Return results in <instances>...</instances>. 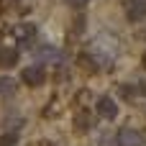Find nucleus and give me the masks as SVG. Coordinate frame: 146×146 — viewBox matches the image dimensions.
<instances>
[{"instance_id": "obj_4", "label": "nucleus", "mask_w": 146, "mask_h": 146, "mask_svg": "<svg viewBox=\"0 0 146 146\" xmlns=\"http://www.w3.org/2000/svg\"><path fill=\"white\" fill-rule=\"evenodd\" d=\"M95 113H98L100 118H105V121H113V118L118 115V103H115L113 98L103 95V98H98V103H95Z\"/></svg>"}, {"instance_id": "obj_9", "label": "nucleus", "mask_w": 146, "mask_h": 146, "mask_svg": "<svg viewBox=\"0 0 146 146\" xmlns=\"http://www.w3.org/2000/svg\"><path fill=\"white\" fill-rule=\"evenodd\" d=\"M15 144H18V136H15L13 131H10V133H3V136H0V146H15Z\"/></svg>"}, {"instance_id": "obj_2", "label": "nucleus", "mask_w": 146, "mask_h": 146, "mask_svg": "<svg viewBox=\"0 0 146 146\" xmlns=\"http://www.w3.org/2000/svg\"><path fill=\"white\" fill-rule=\"evenodd\" d=\"M123 10H126V18L131 23H141L146 18V0H126Z\"/></svg>"}, {"instance_id": "obj_1", "label": "nucleus", "mask_w": 146, "mask_h": 146, "mask_svg": "<svg viewBox=\"0 0 146 146\" xmlns=\"http://www.w3.org/2000/svg\"><path fill=\"white\" fill-rule=\"evenodd\" d=\"M21 82L28 85V87H38V85L46 82V69L41 64H31V67H26L21 72Z\"/></svg>"}, {"instance_id": "obj_10", "label": "nucleus", "mask_w": 146, "mask_h": 146, "mask_svg": "<svg viewBox=\"0 0 146 146\" xmlns=\"http://www.w3.org/2000/svg\"><path fill=\"white\" fill-rule=\"evenodd\" d=\"M13 85H15L13 80H8V77H0V92H3V95H10V92H13Z\"/></svg>"}, {"instance_id": "obj_11", "label": "nucleus", "mask_w": 146, "mask_h": 146, "mask_svg": "<svg viewBox=\"0 0 146 146\" xmlns=\"http://www.w3.org/2000/svg\"><path fill=\"white\" fill-rule=\"evenodd\" d=\"M144 67H146V51H144Z\"/></svg>"}, {"instance_id": "obj_7", "label": "nucleus", "mask_w": 146, "mask_h": 146, "mask_svg": "<svg viewBox=\"0 0 146 146\" xmlns=\"http://www.w3.org/2000/svg\"><path fill=\"white\" fill-rule=\"evenodd\" d=\"M15 64H18V51L10 46H3L0 49V67H15Z\"/></svg>"}, {"instance_id": "obj_8", "label": "nucleus", "mask_w": 146, "mask_h": 146, "mask_svg": "<svg viewBox=\"0 0 146 146\" xmlns=\"http://www.w3.org/2000/svg\"><path fill=\"white\" fill-rule=\"evenodd\" d=\"M90 126H92V118H90V113L80 110V113L74 115V131H80V133H87V131H90Z\"/></svg>"}, {"instance_id": "obj_5", "label": "nucleus", "mask_w": 146, "mask_h": 146, "mask_svg": "<svg viewBox=\"0 0 146 146\" xmlns=\"http://www.w3.org/2000/svg\"><path fill=\"white\" fill-rule=\"evenodd\" d=\"M115 141H118V146H141L144 144L141 133L133 131V128H121L118 136H115Z\"/></svg>"}, {"instance_id": "obj_3", "label": "nucleus", "mask_w": 146, "mask_h": 146, "mask_svg": "<svg viewBox=\"0 0 146 146\" xmlns=\"http://www.w3.org/2000/svg\"><path fill=\"white\" fill-rule=\"evenodd\" d=\"M10 36L18 41V44H31L33 38H36V26L33 23H15L13 28H10Z\"/></svg>"}, {"instance_id": "obj_6", "label": "nucleus", "mask_w": 146, "mask_h": 146, "mask_svg": "<svg viewBox=\"0 0 146 146\" xmlns=\"http://www.w3.org/2000/svg\"><path fill=\"white\" fill-rule=\"evenodd\" d=\"M36 59L38 62H62V51L59 49H54V46H38L36 49Z\"/></svg>"}]
</instances>
